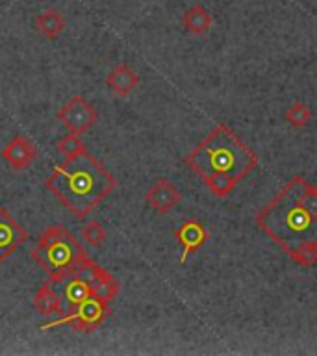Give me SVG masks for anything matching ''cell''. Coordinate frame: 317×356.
Returning <instances> with one entry per match:
<instances>
[{
  "label": "cell",
  "instance_id": "1",
  "mask_svg": "<svg viewBox=\"0 0 317 356\" xmlns=\"http://www.w3.org/2000/svg\"><path fill=\"white\" fill-rule=\"evenodd\" d=\"M254 222L288 256L317 243V186L295 175L256 213Z\"/></svg>",
  "mask_w": 317,
  "mask_h": 356
},
{
  "label": "cell",
  "instance_id": "2",
  "mask_svg": "<svg viewBox=\"0 0 317 356\" xmlns=\"http://www.w3.org/2000/svg\"><path fill=\"white\" fill-rule=\"evenodd\" d=\"M254 150L239 139L232 128L221 122L195 147L186 163L197 172L211 193L225 199L258 167Z\"/></svg>",
  "mask_w": 317,
  "mask_h": 356
},
{
  "label": "cell",
  "instance_id": "3",
  "mask_svg": "<svg viewBox=\"0 0 317 356\" xmlns=\"http://www.w3.org/2000/svg\"><path fill=\"white\" fill-rule=\"evenodd\" d=\"M115 186L110 169L88 150L67 156L44 180V188L78 219L89 216L108 199Z\"/></svg>",
  "mask_w": 317,
  "mask_h": 356
},
{
  "label": "cell",
  "instance_id": "4",
  "mask_svg": "<svg viewBox=\"0 0 317 356\" xmlns=\"http://www.w3.org/2000/svg\"><path fill=\"white\" fill-rule=\"evenodd\" d=\"M32 258L41 269L49 273V280L60 282L61 278L78 269L83 260H88V250L67 228L52 225L39 236Z\"/></svg>",
  "mask_w": 317,
  "mask_h": 356
},
{
  "label": "cell",
  "instance_id": "5",
  "mask_svg": "<svg viewBox=\"0 0 317 356\" xmlns=\"http://www.w3.org/2000/svg\"><path fill=\"white\" fill-rule=\"evenodd\" d=\"M108 314H110V305L91 295L88 300H83L82 305L76 306L72 312H67L61 317H58L56 321L43 323L39 328L50 330V328L60 327V325H69L76 332H95L106 321Z\"/></svg>",
  "mask_w": 317,
  "mask_h": 356
},
{
  "label": "cell",
  "instance_id": "6",
  "mask_svg": "<svg viewBox=\"0 0 317 356\" xmlns=\"http://www.w3.org/2000/svg\"><path fill=\"white\" fill-rule=\"evenodd\" d=\"M56 117L63 122V127L69 132L78 134V136L88 132L89 128L95 127V122L99 121V113L95 110V106L80 95L67 100L63 108L58 110Z\"/></svg>",
  "mask_w": 317,
  "mask_h": 356
},
{
  "label": "cell",
  "instance_id": "7",
  "mask_svg": "<svg viewBox=\"0 0 317 356\" xmlns=\"http://www.w3.org/2000/svg\"><path fill=\"white\" fill-rule=\"evenodd\" d=\"M78 271L82 273L83 278L88 280L91 293L95 297H99L100 300H104L108 305H111L115 300L117 293H119V282L110 271H106L104 267H100L99 264H95L89 258L80 264Z\"/></svg>",
  "mask_w": 317,
  "mask_h": 356
},
{
  "label": "cell",
  "instance_id": "8",
  "mask_svg": "<svg viewBox=\"0 0 317 356\" xmlns=\"http://www.w3.org/2000/svg\"><path fill=\"white\" fill-rule=\"evenodd\" d=\"M26 239L24 227L11 217L4 206H0V264L8 260Z\"/></svg>",
  "mask_w": 317,
  "mask_h": 356
},
{
  "label": "cell",
  "instance_id": "9",
  "mask_svg": "<svg viewBox=\"0 0 317 356\" xmlns=\"http://www.w3.org/2000/svg\"><path fill=\"white\" fill-rule=\"evenodd\" d=\"M174 238L182 245V256H180V264H186L189 256L195 254L200 247H204L210 239V232L199 219H186L184 222L178 225L174 230Z\"/></svg>",
  "mask_w": 317,
  "mask_h": 356
},
{
  "label": "cell",
  "instance_id": "10",
  "mask_svg": "<svg viewBox=\"0 0 317 356\" xmlns=\"http://www.w3.org/2000/svg\"><path fill=\"white\" fill-rule=\"evenodd\" d=\"M58 291L61 295L63 306L67 312H72L76 306H80L83 300H88L91 297V288H89L88 280L83 278V275L78 269L69 273L67 277H63L60 282H54Z\"/></svg>",
  "mask_w": 317,
  "mask_h": 356
},
{
  "label": "cell",
  "instance_id": "11",
  "mask_svg": "<svg viewBox=\"0 0 317 356\" xmlns=\"http://www.w3.org/2000/svg\"><path fill=\"white\" fill-rule=\"evenodd\" d=\"M0 156L8 161V165L11 169L22 171V169H26V167H30L35 161L38 149H35V145L30 139L24 138L22 134H17V136L10 139V143L2 149Z\"/></svg>",
  "mask_w": 317,
  "mask_h": 356
},
{
  "label": "cell",
  "instance_id": "12",
  "mask_svg": "<svg viewBox=\"0 0 317 356\" xmlns=\"http://www.w3.org/2000/svg\"><path fill=\"white\" fill-rule=\"evenodd\" d=\"M145 200L147 204L152 206L158 213H167L172 208H177L182 200V193L174 188V184L167 178H158L149 191L145 193Z\"/></svg>",
  "mask_w": 317,
  "mask_h": 356
},
{
  "label": "cell",
  "instance_id": "13",
  "mask_svg": "<svg viewBox=\"0 0 317 356\" xmlns=\"http://www.w3.org/2000/svg\"><path fill=\"white\" fill-rule=\"evenodd\" d=\"M33 308L41 314V316H63L65 314V306L61 300V295L56 288L52 280H47L39 286V289L33 295Z\"/></svg>",
  "mask_w": 317,
  "mask_h": 356
},
{
  "label": "cell",
  "instance_id": "14",
  "mask_svg": "<svg viewBox=\"0 0 317 356\" xmlns=\"http://www.w3.org/2000/svg\"><path fill=\"white\" fill-rule=\"evenodd\" d=\"M106 86L117 97H128L139 86L138 72L133 71L130 65H127V63H119V65H115L108 72Z\"/></svg>",
  "mask_w": 317,
  "mask_h": 356
},
{
  "label": "cell",
  "instance_id": "15",
  "mask_svg": "<svg viewBox=\"0 0 317 356\" xmlns=\"http://www.w3.org/2000/svg\"><path fill=\"white\" fill-rule=\"evenodd\" d=\"M65 17L63 13L54 8H49V10L41 11L35 19H33V26L38 30V33L44 39H56L60 38V33L65 30Z\"/></svg>",
  "mask_w": 317,
  "mask_h": 356
},
{
  "label": "cell",
  "instance_id": "16",
  "mask_svg": "<svg viewBox=\"0 0 317 356\" xmlns=\"http://www.w3.org/2000/svg\"><path fill=\"white\" fill-rule=\"evenodd\" d=\"M211 24H213V17H211L210 11L206 10L200 2L191 6L182 15V26L191 35H204L211 28Z\"/></svg>",
  "mask_w": 317,
  "mask_h": 356
},
{
  "label": "cell",
  "instance_id": "17",
  "mask_svg": "<svg viewBox=\"0 0 317 356\" xmlns=\"http://www.w3.org/2000/svg\"><path fill=\"white\" fill-rule=\"evenodd\" d=\"M286 121L293 128H306L311 122V110L304 102H293L286 111Z\"/></svg>",
  "mask_w": 317,
  "mask_h": 356
},
{
  "label": "cell",
  "instance_id": "18",
  "mask_svg": "<svg viewBox=\"0 0 317 356\" xmlns=\"http://www.w3.org/2000/svg\"><path fill=\"white\" fill-rule=\"evenodd\" d=\"M108 238V232L106 228L100 225L99 221H89L88 225H83L82 228V239L91 247H99L102 245Z\"/></svg>",
  "mask_w": 317,
  "mask_h": 356
},
{
  "label": "cell",
  "instance_id": "19",
  "mask_svg": "<svg viewBox=\"0 0 317 356\" xmlns=\"http://www.w3.org/2000/svg\"><path fill=\"white\" fill-rule=\"evenodd\" d=\"M56 149L60 150L61 154L65 156H74L78 154V152H82V150H86V145H83V141L80 139V136L78 134H71L69 132V136H63V138L56 143Z\"/></svg>",
  "mask_w": 317,
  "mask_h": 356
},
{
  "label": "cell",
  "instance_id": "20",
  "mask_svg": "<svg viewBox=\"0 0 317 356\" xmlns=\"http://www.w3.org/2000/svg\"><path fill=\"white\" fill-rule=\"evenodd\" d=\"M289 258L293 260V264L300 267H311L317 261V243H310L300 247V249L293 250Z\"/></svg>",
  "mask_w": 317,
  "mask_h": 356
}]
</instances>
